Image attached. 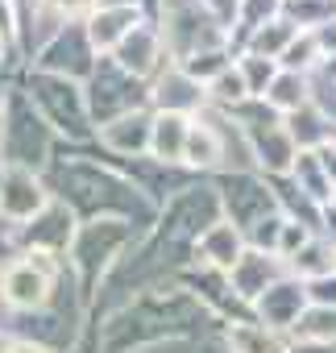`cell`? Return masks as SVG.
Here are the masks:
<instances>
[{
  "instance_id": "6da1fadb",
  "label": "cell",
  "mask_w": 336,
  "mask_h": 353,
  "mask_svg": "<svg viewBox=\"0 0 336 353\" xmlns=\"http://www.w3.org/2000/svg\"><path fill=\"white\" fill-rule=\"evenodd\" d=\"M50 196L42 188V179L25 166H5L0 170V216L5 221H34L38 212H46Z\"/></svg>"
},
{
  "instance_id": "7a4b0ae2",
  "label": "cell",
  "mask_w": 336,
  "mask_h": 353,
  "mask_svg": "<svg viewBox=\"0 0 336 353\" xmlns=\"http://www.w3.org/2000/svg\"><path fill=\"white\" fill-rule=\"evenodd\" d=\"M196 254H200V262H204L208 270L229 274V270L241 262V254H245V245H241V229H237L233 221H212V225L200 233Z\"/></svg>"
},
{
  "instance_id": "3957f363",
  "label": "cell",
  "mask_w": 336,
  "mask_h": 353,
  "mask_svg": "<svg viewBox=\"0 0 336 353\" xmlns=\"http://www.w3.org/2000/svg\"><path fill=\"white\" fill-rule=\"evenodd\" d=\"M158 59H162V34L158 30H149L145 21L112 50V63L125 71V75H133V79H141V75H149L154 67H158Z\"/></svg>"
},
{
  "instance_id": "277c9868",
  "label": "cell",
  "mask_w": 336,
  "mask_h": 353,
  "mask_svg": "<svg viewBox=\"0 0 336 353\" xmlns=\"http://www.w3.org/2000/svg\"><path fill=\"white\" fill-rule=\"evenodd\" d=\"M278 262H282V258H274V254L245 250V254H241V262L229 270V283L237 287V295H241V299H258V295H266V291L278 283Z\"/></svg>"
},
{
  "instance_id": "5b68a950",
  "label": "cell",
  "mask_w": 336,
  "mask_h": 353,
  "mask_svg": "<svg viewBox=\"0 0 336 353\" xmlns=\"http://www.w3.org/2000/svg\"><path fill=\"white\" fill-rule=\"evenodd\" d=\"M141 26V17H137V9H96L92 13V21H87V42H92V50H116L133 30Z\"/></svg>"
},
{
  "instance_id": "8992f818",
  "label": "cell",
  "mask_w": 336,
  "mask_h": 353,
  "mask_svg": "<svg viewBox=\"0 0 336 353\" xmlns=\"http://www.w3.org/2000/svg\"><path fill=\"white\" fill-rule=\"evenodd\" d=\"M149 121L154 117H145V112H125V117H112V121H104L100 125V141L108 145V150H116V154H145L149 150Z\"/></svg>"
},
{
  "instance_id": "52a82bcc",
  "label": "cell",
  "mask_w": 336,
  "mask_h": 353,
  "mask_svg": "<svg viewBox=\"0 0 336 353\" xmlns=\"http://www.w3.org/2000/svg\"><path fill=\"white\" fill-rule=\"evenodd\" d=\"M258 307H262V324H270V328L282 332V328H295L299 324V316L307 307V295L295 283H274L266 295H258Z\"/></svg>"
},
{
  "instance_id": "ba28073f",
  "label": "cell",
  "mask_w": 336,
  "mask_h": 353,
  "mask_svg": "<svg viewBox=\"0 0 336 353\" xmlns=\"http://www.w3.org/2000/svg\"><path fill=\"white\" fill-rule=\"evenodd\" d=\"M187 129H191V117H179V112H158V117L149 121V154H154L158 162H183Z\"/></svg>"
},
{
  "instance_id": "9c48e42d",
  "label": "cell",
  "mask_w": 336,
  "mask_h": 353,
  "mask_svg": "<svg viewBox=\"0 0 336 353\" xmlns=\"http://www.w3.org/2000/svg\"><path fill=\"white\" fill-rule=\"evenodd\" d=\"M229 353H286V336L262 320H237L229 324Z\"/></svg>"
},
{
  "instance_id": "30bf717a",
  "label": "cell",
  "mask_w": 336,
  "mask_h": 353,
  "mask_svg": "<svg viewBox=\"0 0 336 353\" xmlns=\"http://www.w3.org/2000/svg\"><path fill=\"white\" fill-rule=\"evenodd\" d=\"M220 158H224V129L191 117L187 145H183V162H191V166H216Z\"/></svg>"
},
{
  "instance_id": "8fae6325",
  "label": "cell",
  "mask_w": 336,
  "mask_h": 353,
  "mask_svg": "<svg viewBox=\"0 0 336 353\" xmlns=\"http://www.w3.org/2000/svg\"><path fill=\"white\" fill-rule=\"evenodd\" d=\"M274 112H299V108H307L311 100H307V75H295V71H282L278 67V75H274V83L266 88V96H262Z\"/></svg>"
},
{
  "instance_id": "7c38bea8",
  "label": "cell",
  "mask_w": 336,
  "mask_h": 353,
  "mask_svg": "<svg viewBox=\"0 0 336 353\" xmlns=\"http://www.w3.org/2000/svg\"><path fill=\"white\" fill-rule=\"evenodd\" d=\"M204 92H208V100H216L220 108H245V104L253 100L237 67H224V71H220V75H216V79H212Z\"/></svg>"
},
{
  "instance_id": "4fadbf2b",
  "label": "cell",
  "mask_w": 336,
  "mask_h": 353,
  "mask_svg": "<svg viewBox=\"0 0 336 353\" xmlns=\"http://www.w3.org/2000/svg\"><path fill=\"white\" fill-rule=\"evenodd\" d=\"M237 71H241L249 96H266V88H270L274 75H278V63H274V59H262V54H241Z\"/></svg>"
},
{
  "instance_id": "5bb4252c",
  "label": "cell",
  "mask_w": 336,
  "mask_h": 353,
  "mask_svg": "<svg viewBox=\"0 0 336 353\" xmlns=\"http://www.w3.org/2000/svg\"><path fill=\"white\" fill-rule=\"evenodd\" d=\"M50 5H54L63 17H75L79 9H96V0H50Z\"/></svg>"
},
{
  "instance_id": "9a60e30c",
  "label": "cell",
  "mask_w": 336,
  "mask_h": 353,
  "mask_svg": "<svg viewBox=\"0 0 336 353\" xmlns=\"http://www.w3.org/2000/svg\"><path fill=\"white\" fill-rule=\"evenodd\" d=\"M9 353H50V349L46 345H34V341H13Z\"/></svg>"
},
{
  "instance_id": "2e32d148",
  "label": "cell",
  "mask_w": 336,
  "mask_h": 353,
  "mask_svg": "<svg viewBox=\"0 0 336 353\" xmlns=\"http://www.w3.org/2000/svg\"><path fill=\"white\" fill-rule=\"evenodd\" d=\"M96 9H137V0H96Z\"/></svg>"
}]
</instances>
